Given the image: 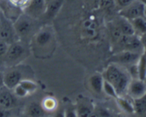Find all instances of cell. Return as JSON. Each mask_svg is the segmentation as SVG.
I'll list each match as a JSON object with an SVG mask.
<instances>
[{
	"instance_id": "16",
	"label": "cell",
	"mask_w": 146,
	"mask_h": 117,
	"mask_svg": "<svg viewBox=\"0 0 146 117\" xmlns=\"http://www.w3.org/2000/svg\"><path fill=\"white\" fill-rule=\"evenodd\" d=\"M104 78L103 75L100 73H96L91 75L89 78L90 88L95 93L101 94L103 92V85H104Z\"/></svg>"
},
{
	"instance_id": "19",
	"label": "cell",
	"mask_w": 146,
	"mask_h": 117,
	"mask_svg": "<svg viewBox=\"0 0 146 117\" xmlns=\"http://www.w3.org/2000/svg\"><path fill=\"white\" fill-rule=\"evenodd\" d=\"M138 79L145 81L146 80V56L141 54L136 63Z\"/></svg>"
},
{
	"instance_id": "9",
	"label": "cell",
	"mask_w": 146,
	"mask_h": 117,
	"mask_svg": "<svg viewBox=\"0 0 146 117\" xmlns=\"http://www.w3.org/2000/svg\"><path fill=\"white\" fill-rule=\"evenodd\" d=\"M141 54L138 53L132 52L129 51H123L113 53V56L110 58L111 63L118 65H133L137 63Z\"/></svg>"
},
{
	"instance_id": "5",
	"label": "cell",
	"mask_w": 146,
	"mask_h": 117,
	"mask_svg": "<svg viewBox=\"0 0 146 117\" xmlns=\"http://www.w3.org/2000/svg\"><path fill=\"white\" fill-rule=\"evenodd\" d=\"M0 40L8 45L20 41L15 28L14 22L3 14L0 11Z\"/></svg>"
},
{
	"instance_id": "20",
	"label": "cell",
	"mask_w": 146,
	"mask_h": 117,
	"mask_svg": "<svg viewBox=\"0 0 146 117\" xmlns=\"http://www.w3.org/2000/svg\"><path fill=\"white\" fill-rule=\"evenodd\" d=\"M131 22L133 26L136 35L140 36L146 32V24L145 21H144L143 16L132 20V21H131Z\"/></svg>"
},
{
	"instance_id": "34",
	"label": "cell",
	"mask_w": 146,
	"mask_h": 117,
	"mask_svg": "<svg viewBox=\"0 0 146 117\" xmlns=\"http://www.w3.org/2000/svg\"><path fill=\"white\" fill-rule=\"evenodd\" d=\"M4 86V75L3 72L0 69V88Z\"/></svg>"
},
{
	"instance_id": "28",
	"label": "cell",
	"mask_w": 146,
	"mask_h": 117,
	"mask_svg": "<svg viewBox=\"0 0 146 117\" xmlns=\"http://www.w3.org/2000/svg\"><path fill=\"white\" fill-rule=\"evenodd\" d=\"M8 46V44L0 40V69L3 67V60H4V55L7 53Z\"/></svg>"
},
{
	"instance_id": "2",
	"label": "cell",
	"mask_w": 146,
	"mask_h": 117,
	"mask_svg": "<svg viewBox=\"0 0 146 117\" xmlns=\"http://www.w3.org/2000/svg\"><path fill=\"white\" fill-rule=\"evenodd\" d=\"M104 80L111 84L118 96H124L131 82V75L121 65L115 63L108 65L102 74Z\"/></svg>"
},
{
	"instance_id": "17",
	"label": "cell",
	"mask_w": 146,
	"mask_h": 117,
	"mask_svg": "<svg viewBox=\"0 0 146 117\" xmlns=\"http://www.w3.org/2000/svg\"><path fill=\"white\" fill-rule=\"evenodd\" d=\"M107 28H108V34H109L110 38H111V41H112L113 45H114L115 43L118 42V40L123 35L122 33H121V31H120L118 27L117 26V25L114 23L113 21H111L108 23Z\"/></svg>"
},
{
	"instance_id": "24",
	"label": "cell",
	"mask_w": 146,
	"mask_h": 117,
	"mask_svg": "<svg viewBox=\"0 0 146 117\" xmlns=\"http://www.w3.org/2000/svg\"><path fill=\"white\" fill-rule=\"evenodd\" d=\"M19 85L28 92L29 94L33 93L37 89V85L31 80L24 79L20 82Z\"/></svg>"
},
{
	"instance_id": "30",
	"label": "cell",
	"mask_w": 146,
	"mask_h": 117,
	"mask_svg": "<svg viewBox=\"0 0 146 117\" xmlns=\"http://www.w3.org/2000/svg\"><path fill=\"white\" fill-rule=\"evenodd\" d=\"M99 0H84V4L89 9H98Z\"/></svg>"
},
{
	"instance_id": "8",
	"label": "cell",
	"mask_w": 146,
	"mask_h": 117,
	"mask_svg": "<svg viewBox=\"0 0 146 117\" xmlns=\"http://www.w3.org/2000/svg\"><path fill=\"white\" fill-rule=\"evenodd\" d=\"M46 0H30L23 9V12L36 20L40 19L46 9Z\"/></svg>"
},
{
	"instance_id": "31",
	"label": "cell",
	"mask_w": 146,
	"mask_h": 117,
	"mask_svg": "<svg viewBox=\"0 0 146 117\" xmlns=\"http://www.w3.org/2000/svg\"><path fill=\"white\" fill-rule=\"evenodd\" d=\"M8 1H10L14 5H15L16 7H19L23 9L30 0H8Z\"/></svg>"
},
{
	"instance_id": "26",
	"label": "cell",
	"mask_w": 146,
	"mask_h": 117,
	"mask_svg": "<svg viewBox=\"0 0 146 117\" xmlns=\"http://www.w3.org/2000/svg\"><path fill=\"white\" fill-rule=\"evenodd\" d=\"M98 9L106 11H109L113 9H115L114 1L113 0H99Z\"/></svg>"
},
{
	"instance_id": "6",
	"label": "cell",
	"mask_w": 146,
	"mask_h": 117,
	"mask_svg": "<svg viewBox=\"0 0 146 117\" xmlns=\"http://www.w3.org/2000/svg\"><path fill=\"white\" fill-rule=\"evenodd\" d=\"M145 6L141 0H135L126 7L118 11V15L129 21L142 17L146 14Z\"/></svg>"
},
{
	"instance_id": "7",
	"label": "cell",
	"mask_w": 146,
	"mask_h": 117,
	"mask_svg": "<svg viewBox=\"0 0 146 117\" xmlns=\"http://www.w3.org/2000/svg\"><path fill=\"white\" fill-rule=\"evenodd\" d=\"M3 72L4 75V85L10 89H13L20 83L24 76L21 70L19 69V65L11 68H6Z\"/></svg>"
},
{
	"instance_id": "23",
	"label": "cell",
	"mask_w": 146,
	"mask_h": 117,
	"mask_svg": "<svg viewBox=\"0 0 146 117\" xmlns=\"http://www.w3.org/2000/svg\"><path fill=\"white\" fill-rule=\"evenodd\" d=\"M43 109L47 112H53L57 107V101L52 97H47L44 98L41 103Z\"/></svg>"
},
{
	"instance_id": "18",
	"label": "cell",
	"mask_w": 146,
	"mask_h": 117,
	"mask_svg": "<svg viewBox=\"0 0 146 117\" xmlns=\"http://www.w3.org/2000/svg\"><path fill=\"white\" fill-rule=\"evenodd\" d=\"M115 99H116L117 104L123 111L128 114H133L135 112L133 103L128 99L125 98L123 96H118Z\"/></svg>"
},
{
	"instance_id": "11",
	"label": "cell",
	"mask_w": 146,
	"mask_h": 117,
	"mask_svg": "<svg viewBox=\"0 0 146 117\" xmlns=\"http://www.w3.org/2000/svg\"><path fill=\"white\" fill-rule=\"evenodd\" d=\"M17 105V97L12 89L4 85L0 88V107L5 109H14Z\"/></svg>"
},
{
	"instance_id": "12",
	"label": "cell",
	"mask_w": 146,
	"mask_h": 117,
	"mask_svg": "<svg viewBox=\"0 0 146 117\" xmlns=\"http://www.w3.org/2000/svg\"><path fill=\"white\" fill-rule=\"evenodd\" d=\"M0 11L11 21L14 22L23 13L22 9L16 7L8 0H0Z\"/></svg>"
},
{
	"instance_id": "33",
	"label": "cell",
	"mask_w": 146,
	"mask_h": 117,
	"mask_svg": "<svg viewBox=\"0 0 146 117\" xmlns=\"http://www.w3.org/2000/svg\"><path fill=\"white\" fill-rule=\"evenodd\" d=\"M140 39H141V43H142L144 47L146 46V32L145 34L140 35Z\"/></svg>"
},
{
	"instance_id": "35",
	"label": "cell",
	"mask_w": 146,
	"mask_h": 117,
	"mask_svg": "<svg viewBox=\"0 0 146 117\" xmlns=\"http://www.w3.org/2000/svg\"><path fill=\"white\" fill-rule=\"evenodd\" d=\"M143 54L144 55H145V56H146V46L144 47V48H143Z\"/></svg>"
},
{
	"instance_id": "14",
	"label": "cell",
	"mask_w": 146,
	"mask_h": 117,
	"mask_svg": "<svg viewBox=\"0 0 146 117\" xmlns=\"http://www.w3.org/2000/svg\"><path fill=\"white\" fill-rule=\"evenodd\" d=\"M113 21L118 27L123 35H131L135 34V30H134L131 21L128 20L127 18L118 15V16L113 18Z\"/></svg>"
},
{
	"instance_id": "37",
	"label": "cell",
	"mask_w": 146,
	"mask_h": 117,
	"mask_svg": "<svg viewBox=\"0 0 146 117\" xmlns=\"http://www.w3.org/2000/svg\"><path fill=\"white\" fill-rule=\"evenodd\" d=\"M46 1H50V0H46Z\"/></svg>"
},
{
	"instance_id": "36",
	"label": "cell",
	"mask_w": 146,
	"mask_h": 117,
	"mask_svg": "<svg viewBox=\"0 0 146 117\" xmlns=\"http://www.w3.org/2000/svg\"><path fill=\"white\" fill-rule=\"evenodd\" d=\"M141 1H142L143 3L144 4H145V8H146V0H141Z\"/></svg>"
},
{
	"instance_id": "22",
	"label": "cell",
	"mask_w": 146,
	"mask_h": 117,
	"mask_svg": "<svg viewBox=\"0 0 146 117\" xmlns=\"http://www.w3.org/2000/svg\"><path fill=\"white\" fill-rule=\"evenodd\" d=\"M133 106L135 112L138 114H143L146 112V95L138 99H133Z\"/></svg>"
},
{
	"instance_id": "32",
	"label": "cell",
	"mask_w": 146,
	"mask_h": 117,
	"mask_svg": "<svg viewBox=\"0 0 146 117\" xmlns=\"http://www.w3.org/2000/svg\"><path fill=\"white\" fill-rule=\"evenodd\" d=\"M13 109H5V108L0 107V117L4 116H11Z\"/></svg>"
},
{
	"instance_id": "25",
	"label": "cell",
	"mask_w": 146,
	"mask_h": 117,
	"mask_svg": "<svg viewBox=\"0 0 146 117\" xmlns=\"http://www.w3.org/2000/svg\"><path fill=\"white\" fill-rule=\"evenodd\" d=\"M103 92H104L107 95L115 99L118 97V95H117V92L114 87L105 80H104V85H103Z\"/></svg>"
},
{
	"instance_id": "4",
	"label": "cell",
	"mask_w": 146,
	"mask_h": 117,
	"mask_svg": "<svg viewBox=\"0 0 146 117\" xmlns=\"http://www.w3.org/2000/svg\"><path fill=\"white\" fill-rule=\"evenodd\" d=\"M14 26L20 41L26 42L28 37L34 34L33 31L36 28V19L23 12L14 21Z\"/></svg>"
},
{
	"instance_id": "13",
	"label": "cell",
	"mask_w": 146,
	"mask_h": 117,
	"mask_svg": "<svg viewBox=\"0 0 146 117\" xmlns=\"http://www.w3.org/2000/svg\"><path fill=\"white\" fill-rule=\"evenodd\" d=\"M64 1L65 0H50L47 1L46 11L40 19H43L44 21H50L54 18L59 11Z\"/></svg>"
},
{
	"instance_id": "27",
	"label": "cell",
	"mask_w": 146,
	"mask_h": 117,
	"mask_svg": "<svg viewBox=\"0 0 146 117\" xmlns=\"http://www.w3.org/2000/svg\"><path fill=\"white\" fill-rule=\"evenodd\" d=\"M115 4V9L118 11L126 7L131 3L133 2L135 0H113Z\"/></svg>"
},
{
	"instance_id": "3",
	"label": "cell",
	"mask_w": 146,
	"mask_h": 117,
	"mask_svg": "<svg viewBox=\"0 0 146 117\" xmlns=\"http://www.w3.org/2000/svg\"><path fill=\"white\" fill-rule=\"evenodd\" d=\"M29 55L27 43L19 41L9 44L3 60V68H11L21 63Z\"/></svg>"
},
{
	"instance_id": "21",
	"label": "cell",
	"mask_w": 146,
	"mask_h": 117,
	"mask_svg": "<svg viewBox=\"0 0 146 117\" xmlns=\"http://www.w3.org/2000/svg\"><path fill=\"white\" fill-rule=\"evenodd\" d=\"M45 111L43 109L41 105H39L36 102L30 104L27 109V114L29 116H42L44 115Z\"/></svg>"
},
{
	"instance_id": "29",
	"label": "cell",
	"mask_w": 146,
	"mask_h": 117,
	"mask_svg": "<svg viewBox=\"0 0 146 117\" xmlns=\"http://www.w3.org/2000/svg\"><path fill=\"white\" fill-rule=\"evenodd\" d=\"M12 90L13 92H14V95H15L17 97H25L26 96H27V95H29L28 92H27L24 87H22L19 84L17 86H16Z\"/></svg>"
},
{
	"instance_id": "15",
	"label": "cell",
	"mask_w": 146,
	"mask_h": 117,
	"mask_svg": "<svg viewBox=\"0 0 146 117\" xmlns=\"http://www.w3.org/2000/svg\"><path fill=\"white\" fill-rule=\"evenodd\" d=\"M93 112H94V106L91 101L85 97L79 99L76 111L77 116H89L90 115L92 114Z\"/></svg>"
},
{
	"instance_id": "10",
	"label": "cell",
	"mask_w": 146,
	"mask_h": 117,
	"mask_svg": "<svg viewBox=\"0 0 146 117\" xmlns=\"http://www.w3.org/2000/svg\"><path fill=\"white\" fill-rule=\"evenodd\" d=\"M127 93L133 99H138L146 95V83L144 80L133 78L130 82Z\"/></svg>"
},
{
	"instance_id": "1",
	"label": "cell",
	"mask_w": 146,
	"mask_h": 117,
	"mask_svg": "<svg viewBox=\"0 0 146 117\" xmlns=\"http://www.w3.org/2000/svg\"><path fill=\"white\" fill-rule=\"evenodd\" d=\"M55 45L54 31L48 26L40 28L31 37V49L38 58H46L53 53Z\"/></svg>"
}]
</instances>
